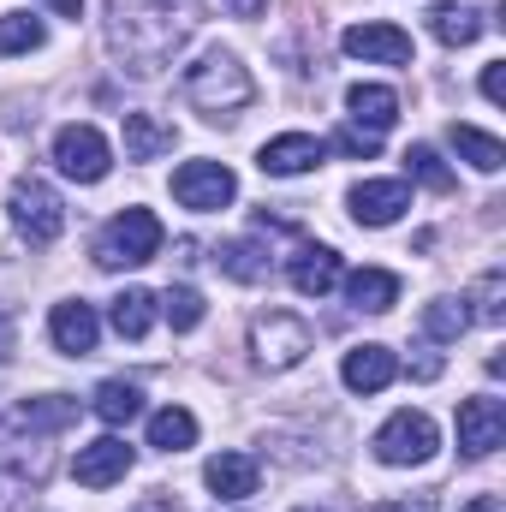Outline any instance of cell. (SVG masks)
Instances as JSON below:
<instances>
[{"instance_id": "31", "label": "cell", "mask_w": 506, "mask_h": 512, "mask_svg": "<svg viewBox=\"0 0 506 512\" xmlns=\"http://www.w3.org/2000/svg\"><path fill=\"white\" fill-rule=\"evenodd\" d=\"M471 304H477V310H471V322H489V328H495V322H506V274H501V268H489V274L477 280Z\"/></svg>"}, {"instance_id": "39", "label": "cell", "mask_w": 506, "mask_h": 512, "mask_svg": "<svg viewBox=\"0 0 506 512\" xmlns=\"http://www.w3.org/2000/svg\"><path fill=\"white\" fill-rule=\"evenodd\" d=\"M411 376H417V382H435V376H441V358H417V370H411Z\"/></svg>"}, {"instance_id": "22", "label": "cell", "mask_w": 506, "mask_h": 512, "mask_svg": "<svg viewBox=\"0 0 506 512\" xmlns=\"http://www.w3.org/2000/svg\"><path fill=\"white\" fill-rule=\"evenodd\" d=\"M108 322H114V334H120V340H143V334H149V322H155V292L126 286V292L108 304Z\"/></svg>"}, {"instance_id": "30", "label": "cell", "mask_w": 506, "mask_h": 512, "mask_svg": "<svg viewBox=\"0 0 506 512\" xmlns=\"http://www.w3.org/2000/svg\"><path fill=\"white\" fill-rule=\"evenodd\" d=\"M155 304H161V316L173 322V334H191V328L203 322V298H197L191 286H167V292H161Z\"/></svg>"}, {"instance_id": "3", "label": "cell", "mask_w": 506, "mask_h": 512, "mask_svg": "<svg viewBox=\"0 0 506 512\" xmlns=\"http://www.w3.org/2000/svg\"><path fill=\"white\" fill-rule=\"evenodd\" d=\"M6 215H12V233H18L24 245H36V251H48V245L66 233V203H60V191H54L48 179H36V173L12 179Z\"/></svg>"}, {"instance_id": "36", "label": "cell", "mask_w": 506, "mask_h": 512, "mask_svg": "<svg viewBox=\"0 0 506 512\" xmlns=\"http://www.w3.org/2000/svg\"><path fill=\"white\" fill-rule=\"evenodd\" d=\"M370 512H435V501H429V495H417V501H381V507H370Z\"/></svg>"}, {"instance_id": "13", "label": "cell", "mask_w": 506, "mask_h": 512, "mask_svg": "<svg viewBox=\"0 0 506 512\" xmlns=\"http://www.w3.org/2000/svg\"><path fill=\"white\" fill-rule=\"evenodd\" d=\"M340 48L352 60H370V66H411V36L399 24H352L340 36Z\"/></svg>"}, {"instance_id": "32", "label": "cell", "mask_w": 506, "mask_h": 512, "mask_svg": "<svg viewBox=\"0 0 506 512\" xmlns=\"http://www.w3.org/2000/svg\"><path fill=\"white\" fill-rule=\"evenodd\" d=\"M405 167H411V179H423L429 191H453V173L441 167V155H435L429 143H411V149H405Z\"/></svg>"}, {"instance_id": "2", "label": "cell", "mask_w": 506, "mask_h": 512, "mask_svg": "<svg viewBox=\"0 0 506 512\" xmlns=\"http://www.w3.org/2000/svg\"><path fill=\"white\" fill-rule=\"evenodd\" d=\"M185 102L203 114V120H239L245 108L256 102V78L239 66V54L227 48H209L197 66H185Z\"/></svg>"}, {"instance_id": "19", "label": "cell", "mask_w": 506, "mask_h": 512, "mask_svg": "<svg viewBox=\"0 0 506 512\" xmlns=\"http://www.w3.org/2000/svg\"><path fill=\"white\" fill-rule=\"evenodd\" d=\"M346 108H352V126L376 131V137L399 120V96H393L387 84H352V90H346Z\"/></svg>"}, {"instance_id": "21", "label": "cell", "mask_w": 506, "mask_h": 512, "mask_svg": "<svg viewBox=\"0 0 506 512\" xmlns=\"http://www.w3.org/2000/svg\"><path fill=\"white\" fill-rule=\"evenodd\" d=\"M429 36L447 42V48H471L483 36V12H471L459 0H441V6H429Z\"/></svg>"}, {"instance_id": "14", "label": "cell", "mask_w": 506, "mask_h": 512, "mask_svg": "<svg viewBox=\"0 0 506 512\" xmlns=\"http://www.w3.org/2000/svg\"><path fill=\"white\" fill-rule=\"evenodd\" d=\"M346 203H352L358 227H393L411 209V191H405V179H364V185H352Z\"/></svg>"}, {"instance_id": "7", "label": "cell", "mask_w": 506, "mask_h": 512, "mask_svg": "<svg viewBox=\"0 0 506 512\" xmlns=\"http://www.w3.org/2000/svg\"><path fill=\"white\" fill-rule=\"evenodd\" d=\"M54 167L66 179H78V185H102L108 167H114V149H108V137L96 126H60V137H54Z\"/></svg>"}, {"instance_id": "11", "label": "cell", "mask_w": 506, "mask_h": 512, "mask_svg": "<svg viewBox=\"0 0 506 512\" xmlns=\"http://www.w3.org/2000/svg\"><path fill=\"white\" fill-rule=\"evenodd\" d=\"M78 417V399H66V393H42V399H24V405H12L6 411V423H0V441H12V435H60L66 423Z\"/></svg>"}, {"instance_id": "24", "label": "cell", "mask_w": 506, "mask_h": 512, "mask_svg": "<svg viewBox=\"0 0 506 512\" xmlns=\"http://www.w3.org/2000/svg\"><path fill=\"white\" fill-rule=\"evenodd\" d=\"M149 447H161V453H185V447H197V417H191L185 405L155 411V417H149Z\"/></svg>"}, {"instance_id": "26", "label": "cell", "mask_w": 506, "mask_h": 512, "mask_svg": "<svg viewBox=\"0 0 506 512\" xmlns=\"http://www.w3.org/2000/svg\"><path fill=\"white\" fill-rule=\"evenodd\" d=\"M447 143L477 167V173H501L506 167V149H501V137H489V131H477V126H459L453 120V131H447Z\"/></svg>"}, {"instance_id": "28", "label": "cell", "mask_w": 506, "mask_h": 512, "mask_svg": "<svg viewBox=\"0 0 506 512\" xmlns=\"http://www.w3.org/2000/svg\"><path fill=\"white\" fill-rule=\"evenodd\" d=\"M48 42V24L36 12H0V54H36Z\"/></svg>"}, {"instance_id": "5", "label": "cell", "mask_w": 506, "mask_h": 512, "mask_svg": "<svg viewBox=\"0 0 506 512\" xmlns=\"http://www.w3.org/2000/svg\"><path fill=\"white\" fill-rule=\"evenodd\" d=\"M251 352L262 370H292L316 352V334H310V322H298L286 310H268V316L251 322Z\"/></svg>"}, {"instance_id": "18", "label": "cell", "mask_w": 506, "mask_h": 512, "mask_svg": "<svg viewBox=\"0 0 506 512\" xmlns=\"http://www.w3.org/2000/svg\"><path fill=\"white\" fill-rule=\"evenodd\" d=\"M256 459L251 453H215L209 465H203V483L215 489V501H251L256 495Z\"/></svg>"}, {"instance_id": "16", "label": "cell", "mask_w": 506, "mask_h": 512, "mask_svg": "<svg viewBox=\"0 0 506 512\" xmlns=\"http://www.w3.org/2000/svg\"><path fill=\"white\" fill-rule=\"evenodd\" d=\"M286 280H292L304 298H328V292L340 286V251H328V245H298L292 262H286Z\"/></svg>"}, {"instance_id": "37", "label": "cell", "mask_w": 506, "mask_h": 512, "mask_svg": "<svg viewBox=\"0 0 506 512\" xmlns=\"http://www.w3.org/2000/svg\"><path fill=\"white\" fill-rule=\"evenodd\" d=\"M459 512H506V501H501V495H471Z\"/></svg>"}, {"instance_id": "23", "label": "cell", "mask_w": 506, "mask_h": 512, "mask_svg": "<svg viewBox=\"0 0 506 512\" xmlns=\"http://www.w3.org/2000/svg\"><path fill=\"white\" fill-rule=\"evenodd\" d=\"M173 149V126L155 114H126V161H155Z\"/></svg>"}, {"instance_id": "12", "label": "cell", "mask_w": 506, "mask_h": 512, "mask_svg": "<svg viewBox=\"0 0 506 512\" xmlns=\"http://www.w3.org/2000/svg\"><path fill=\"white\" fill-rule=\"evenodd\" d=\"M48 334H54V346H60L66 358H90V352H96V340H102V316H96V304L66 298V304H54Z\"/></svg>"}, {"instance_id": "6", "label": "cell", "mask_w": 506, "mask_h": 512, "mask_svg": "<svg viewBox=\"0 0 506 512\" xmlns=\"http://www.w3.org/2000/svg\"><path fill=\"white\" fill-rule=\"evenodd\" d=\"M376 459L381 465H423V459H435V447H441V429H435V417L429 411H393L387 423L376 429Z\"/></svg>"}, {"instance_id": "10", "label": "cell", "mask_w": 506, "mask_h": 512, "mask_svg": "<svg viewBox=\"0 0 506 512\" xmlns=\"http://www.w3.org/2000/svg\"><path fill=\"white\" fill-rule=\"evenodd\" d=\"M322 161H328V143H322V137H310V131L268 137V143H262V155H256V167H262L268 179H298V173H310V167H322Z\"/></svg>"}, {"instance_id": "1", "label": "cell", "mask_w": 506, "mask_h": 512, "mask_svg": "<svg viewBox=\"0 0 506 512\" xmlns=\"http://www.w3.org/2000/svg\"><path fill=\"white\" fill-rule=\"evenodd\" d=\"M191 24L197 18L185 0H108V48L131 78H155L161 66H173Z\"/></svg>"}, {"instance_id": "15", "label": "cell", "mask_w": 506, "mask_h": 512, "mask_svg": "<svg viewBox=\"0 0 506 512\" xmlns=\"http://www.w3.org/2000/svg\"><path fill=\"white\" fill-rule=\"evenodd\" d=\"M126 471H131V447L120 435H102V441L78 447V459H72V477H78L84 489H108V483H120Z\"/></svg>"}, {"instance_id": "33", "label": "cell", "mask_w": 506, "mask_h": 512, "mask_svg": "<svg viewBox=\"0 0 506 512\" xmlns=\"http://www.w3.org/2000/svg\"><path fill=\"white\" fill-rule=\"evenodd\" d=\"M334 149H340V155H364V161H370V155L381 149V137H376V131H364V126H346L340 137H334Z\"/></svg>"}, {"instance_id": "17", "label": "cell", "mask_w": 506, "mask_h": 512, "mask_svg": "<svg viewBox=\"0 0 506 512\" xmlns=\"http://www.w3.org/2000/svg\"><path fill=\"white\" fill-rule=\"evenodd\" d=\"M393 376H399V358H393L387 346H376V340H370V346H352L346 364H340V382L352 387V393H381Z\"/></svg>"}, {"instance_id": "35", "label": "cell", "mask_w": 506, "mask_h": 512, "mask_svg": "<svg viewBox=\"0 0 506 512\" xmlns=\"http://www.w3.org/2000/svg\"><path fill=\"white\" fill-rule=\"evenodd\" d=\"M221 12H227V18H262L268 0H221Z\"/></svg>"}, {"instance_id": "4", "label": "cell", "mask_w": 506, "mask_h": 512, "mask_svg": "<svg viewBox=\"0 0 506 512\" xmlns=\"http://www.w3.org/2000/svg\"><path fill=\"white\" fill-rule=\"evenodd\" d=\"M155 251H161V221L149 209H120L96 239V268H108V274L143 268V262H155Z\"/></svg>"}, {"instance_id": "27", "label": "cell", "mask_w": 506, "mask_h": 512, "mask_svg": "<svg viewBox=\"0 0 506 512\" xmlns=\"http://www.w3.org/2000/svg\"><path fill=\"white\" fill-rule=\"evenodd\" d=\"M221 274H233V280H245V286H256V280H268V251L256 245V239H233V245H221Z\"/></svg>"}, {"instance_id": "29", "label": "cell", "mask_w": 506, "mask_h": 512, "mask_svg": "<svg viewBox=\"0 0 506 512\" xmlns=\"http://www.w3.org/2000/svg\"><path fill=\"white\" fill-rule=\"evenodd\" d=\"M465 328H471L465 298H435V304H423V334H429V340H459Z\"/></svg>"}, {"instance_id": "34", "label": "cell", "mask_w": 506, "mask_h": 512, "mask_svg": "<svg viewBox=\"0 0 506 512\" xmlns=\"http://www.w3.org/2000/svg\"><path fill=\"white\" fill-rule=\"evenodd\" d=\"M483 96L489 102H506V66L495 60V66H483Z\"/></svg>"}, {"instance_id": "42", "label": "cell", "mask_w": 506, "mask_h": 512, "mask_svg": "<svg viewBox=\"0 0 506 512\" xmlns=\"http://www.w3.org/2000/svg\"><path fill=\"white\" fill-rule=\"evenodd\" d=\"M298 512H322V507H298Z\"/></svg>"}, {"instance_id": "38", "label": "cell", "mask_w": 506, "mask_h": 512, "mask_svg": "<svg viewBox=\"0 0 506 512\" xmlns=\"http://www.w3.org/2000/svg\"><path fill=\"white\" fill-rule=\"evenodd\" d=\"M48 12H60V18H84V0H42Z\"/></svg>"}, {"instance_id": "9", "label": "cell", "mask_w": 506, "mask_h": 512, "mask_svg": "<svg viewBox=\"0 0 506 512\" xmlns=\"http://www.w3.org/2000/svg\"><path fill=\"white\" fill-rule=\"evenodd\" d=\"M501 441H506V405L501 399H489V393L465 399L459 405V453L465 459H489Z\"/></svg>"}, {"instance_id": "41", "label": "cell", "mask_w": 506, "mask_h": 512, "mask_svg": "<svg viewBox=\"0 0 506 512\" xmlns=\"http://www.w3.org/2000/svg\"><path fill=\"white\" fill-rule=\"evenodd\" d=\"M137 512H173V507H167V501H143Z\"/></svg>"}, {"instance_id": "8", "label": "cell", "mask_w": 506, "mask_h": 512, "mask_svg": "<svg viewBox=\"0 0 506 512\" xmlns=\"http://www.w3.org/2000/svg\"><path fill=\"white\" fill-rule=\"evenodd\" d=\"M173 197L185 209H197V215H215V209H227L239 197V179H233L227 161H185L173 173Z\"/></svg>"}, {"instance_id": "40", "label": "cell", "mask_w": 506, "mask_h": 512, "mask_svg": "<svg viewBox=\"0 0 506 512\" xmlns=\"http://www.w3.org/2000/svg\"><path fill=\"white\" fill-rule=\"evenodd\" d=\"M6 352H12V322L0 316V358H6Z\"/></svg>"}, {"instance_id": "25", "label": "cell", "mask_w": 506, "mask_h": 512, "mask_svg": "<svg viewBox=\"0 0 506 512\" xmlns=\"http://www.w3.org/2000/svg\"><path fill=\"white\" fill-rule=\"evenodd\" d=\"M90 411H96L102 423H114V429H120V423H131V417H143V387H137V382H120V376H114V382L96 387Z\"/></svg>"}, {"instance_id": "20", "label": "cell", "mask_w": 506, "mask_h": 512, "mask_svg": "<svg viewBox=\"0 0 506 512\" xmlns=\"http://www.w3.org/2000/svg\"><path fill=\"white\" fill-rule=\"evenodd\" d=\"M346 298H352V310H364V316H387V310L399 304V274H387V268H358V274L346 280Z\"/></svg>"}]
</instances>
